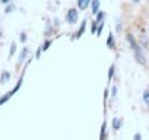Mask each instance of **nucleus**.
Returning a JSON list of instances; mask_svg holds the SVG:
<instances>
[{
    "mask_svg": "<svg viewBox=\"0 0 149 140\" xmlns=\"http://www.w3.org/2000/svg\"><path fill=\"white\" fill-rule=\"evenodd\" d=\"M127 41H129V44L132 45V48H136V47L139 45V44L136 42V40H134V37H133L132 34H129V35H127Z\"/></svg>",
    "mask_w": 149,
    "mask_h": 140,
    "instance_id": "obj_6",
    "label": "nucleus"
},
{
    "mask_svg": "<svg viewBox=\"0 0 149 140\" xmlns=\"http://www.w3.org/2000/svg\"><path fill=\"white\" fill-rule=\"evenodd\" d=\"M105 128H107V123L104 121L102 125H101V133H100V139H101V140H104V139L107 137V134H105Z\"/></svg>",
    "mask_w": 149,
    "mask_h": 140,
    "instance_id": "obj_9",
    "label": "nucleus"
},
{
    "mask_svg": "<svg viewBox=\"0 0 149 140\" xmlns=\"http://www.w3.org/2000/svg\"><path fill=\"white\" fill-rule=\"evenodd\" d=\"M89 3H91V0H78V8L81 10H85L89 6Z\"/></svg>",
    "mask_w": 149,
    "mask_h": 140,
    "instance_id": "obj_5",
    "label": "nucleus"
},
{
    "mask_svg": "<svg viewBox=\"0 0 149 140\" xmlns=\"http://www.w3.org/2000/svg\"><path fill=\"white\" fill-rule=\"evenodd\" d=\"M104 18H105V13L102 10H98V13H97V22H101Z\"/></svg>",
    "mask_w": 149,
    "mask_h": 140,
    "instance_id": "obj_12",
    "label": "nucleus"
},
{
    "mask_svg": "<svg viewBox=\"0 0 149 140\" xmlns=\"http://www.w3.org/2000/svg\"><path fill=\"white\" fill-rule=\"evenodd\" d=\"M133 51H134V54H136V60H137L142 66H145V64H146V58H145V55H143V53H142V50H140V45H137L136 48H133Z\"/></svg>",
    "mask_w": 149,
    "mask_h": 140,
    "instance_id": "obj_2",
    "label": "nucleus"
},
{
    "mask_svg": "<svg viewBox=\"0 0 149 140\" xmlns=\"http://www.w3.org/2000/svg\"><path fill=\"white\" fill-rule=\"evenodd\" d=\"M9 78H10V75H9L8 72H3L2 78H0V82H2V83H6V82L9 80Z\"/></svg>",
    "mask_w": 149,
    "mask_h": 140,
    "instance_id": "obj_11",
    "label": "nucleus"
},
{
    "mask_svg": "<svg viewBox=\"0 0 149 140\" xmlns=\"http://www.w3.org/2000/svg\"><path fill=\"white\" fill-rule=\"evenodd\" d=\"M133 2H139V0H133Z\"/></svg>",
    "mask_w": 149,
    "mask_h": 140,
    "instance_id": "obj_26",
    "label": "nucleus"
},
{
    "mask_svg": "<svg viewBox=\"0 0 149 140\" xmlns=\"http://www.w3.org/2000/svg\"><path fill=\"white\" fill-rule=\"evenodd\" d=\"M116 92H117V88H116V86H113V89H111V95H113V96H116Z\"/></svg>",
    "mask_w": 149,
    "mask_h": 140,
    "instance_id": "obj_21",
    "label": "nucleus"
},
{
    "mask_svg": "<svg viewBox=\"0 0 149 140\" xmlns=\"http://www.w3.org/2000/svg\"><path fill=\"white\" fill-rule=\"evenodd\" d=\"M85 28H86V21H84V22H82V25H81V29L76 32V38H81V37H82V34L85 32Z\"/></svg>",
    "mask_w": 149,
    "mask_h": 140,
    "instance_id": "obj_8",
    "label": "nucleus"
},
{
    "mask_svg": "<svg viewBox=\"0 0 149 140\" xmlns=\"http://www.w3.org/2000/svg\"><path fill=\"white\" fill-rule=\"evenodd\" d=\"M91 13H94V15H97L98 13V10H100V0H91Z\"/></svg>",
    "mask_w": 149,
    "mask_h": 140,
    "instance_id": "obj_3",
    "label": "nucleus"
},
{
    "mask_svg": "<svg viewBox=\"0 0 149 140\" xmlns=\"http://www.w3.org/2000/svg\"><path fill=\"white\" fill-rule=\"evenodd\" d=\"M12 95H13V92H12V91H10V92H9V94H6V95H5V96H2V98H0V105H3V104H5V102H6V101H9V99H10V96H12Z\"/></svg>",
    "mask_w": 149,
    "mask_h": 140,
    "instance_id": "obj_10",
    "label": "nucleus"
},
{
    "mask_svg": "<svg viewBox=\"0 0 149 140\" xmlns=\"http://www.w3.org/2000/svg\"><path fill=\"white\" fill-rule=\"evenodd\" d=\"M114 70H116V67H114V64H111L110 69H108V80H111V78L114 75Z\"/></svg>",
    "mask_w": 149,
    "mask_h": 140,
    "instance_id": "obj_14",
    "label": "nucleus"
},
{
    "mask_svg": "<svg viewBox=\"0 0 149 140\" xmlns=\"http://www.w3.org/2000/svg\"><path fill=\"white\" fill-rule=\"evenodd\" d=\"M13 9H15V6H13V5H9V6L6 8V10H5V12H6V13H10Z\"/></svg>",
    "mask_w": 149,
    "mask_h": 140,
    "instance_id": "obj_19",
    "label": "nucleus"
},
{
    "mask_svg": "<svg viewBox=\"0 0 149 140\" xmlns=\"http://www.w3.org/2000/svg\"><path fill=\"white\" fill-rule=\"evenodd\" d=\"M41 51H42V48H38V51H37V54H35V55H37V58L40 57V54H41Z\"/></svg>",
    "mask_w": 149,
    "mask_h": 140,
    "instance_id": "obj_23",
    "label": "nucleus"
},
{
    "mask_svg": "<svg viewBox=\"0 0 149 140\" xmlns=\"http://www.w3.org/2000/svg\"><path fill=\"white\" fill-rule=\"evenodd\" d=\"M97 25H98V22H97V21H95V22H92V32H94V34H97V28H98Z\"/></svg>",
    "mask_w": 149,
    "mask_h": 140,
    "instance_id": "obj_20",
    "label": "nucleus"
},
{
    "mask_svg": "<svg viewBox=\"0 0 149 140\" xmlns=\"http://www.w3.org/2000/svg\"><path fill=\"white\" fill-rule=\"evenodd\" d=\"M140 139H142L140 134H134V140H140Z\"/></svg>",
    "mask_w": 149,
    "mask_h": 140,
    "instance_id": "obj_24",
    "label": "nucleus"
},
{
    "mask_svg": "<svg viewBox=\"0 0 149 140\" xmlns=\"http://www.w3.org/2000/svg\"><path fill=\"white\" fill-rule=\"evenodd\" d=\"M121 124H123V120H120V118H114L113 120V128L114 130H120Z\"/></svg>",
    "mask_w": 149,
    "mask_h": 140,
    "instance_id": "obj_7",
    "label": "nucleus"
},
{
    "mask_svg": "<svg viewBox=\"0 0 149 140\" xmlns=\"http://www.w3.org/2000/svg\"><path fill=\"white\" fill-rule=\"evenodd\" d=\"M107 47H108V48H114V47H116V42H114V34H113V32L108 34V38H107Z\"/></svg>",
    "mask_w": 149,
    "mask_h": 140,
    "instance_id": "obj_4",
    "label": "nucleus"
},
{
    "mask_svg": "<svg viewBox=\"0 0 149 140\" xmlns=\"http://www.w3.org/2000/svg\"><path fill=\"white\" fill-rule=\"evenodd\" d=\"M0 2H2V3H5V5H8L9 2H12V0H0Z\"/></svg>",
    "mask_w": 149,
    "mask_h": 140,
    "instance_id": "obj_25",
    "label": "nucleus"
},
{
    "mask_svg": "<svg viewBox=\"0 0 149 140\" xmlns=\"http://www.w3.org/2000/svg\"><path fill=\"white\" fill-rule=\"evenodd\" d=\"M15 51H16V44H15V42H12V45H10V53H9V55L12 57V55L15 54Z\"/></svg>",
    "mask_w": 149,
    "mask_h": 140,
    "instance_id": "obj_17",
    "label": "nucleus"
},
{
    "mask_svg": "<svg viewBox=\"0 0 149 140\" xmlns=\"http://www.w3.org/2000/svg\"><path fill=\"white\" fill-rule=\"evenodd\" d=\"M66 21L69 24H74L78 21V10L76 9H69L67 10V15H66Z\"/></svg>",
    "mask_w": 149,
    "mask_h": 140,
    "instance_id": "obj_1",
    "label": "nucleus"
},
{
    "mask_svg": "<svg viewBox=\"0 0 149 140\" xmlns=\"http://www.w3.org/2000/svg\"><path fill=\"white\" fill-rule=\"evenodd\" d=\"M102 28H104V24H100L98 28H97V35H100V34L102 32Z\"/></svg>",
    "mask_w": 149,
    "mask_h": 140,
    "instance_id": "obj_18",
    "label": "nucleus"
},
{
    "mask_svg": "<svg viewBox=\"0 0 149 140\" xmlns=\"http://www.w3.org/2000/svg\"><path fill=\"white\" fill-rule=\"evenodd\" d=\"M51 42H53V41H51V40H47V41H45V42H44V45H42V47H41V48H42V50H44V51H47V50H48V48H50V45H51Z\"/></svg>",
    "mask_w": 149,
    "mask_h": 140,
    "instance_id": "obj_16",
    "label": "nucleus"
},
{
    "mask_svg": "<svg viewBox=\"0 0 149 140\" xmlns=\"http://www.w3.org/2000/svg\"><path fill=\"white\" fill-rule=\"evenodd\" d=\"M143 101H145V104L149 107V91H145V92H143Z\"/></svg>",
    "mask_w": 149,
    "mask_h": 140,
    "instance_id": "obj_15",
    "label": "nucleus"
},
{
    "mask_svg": "<svg viewBox=\"0 0 149 140\" xmlns=\"http://www.w3.org/2000/svg\"><path fill=\"white\" fill-rule=\"evenodd\" d=\"M26 54H28V48H24V50H22V53H21V57H19V63H22V61L25 60Z\"/></svg>",
    "mask_w": 149,
    "mask_h": 140,
    "instance_id": "obj_13",
    "label": "nucleus"
},
{
    "mask_svg": "<svg viewBox=\"0 0 149 140\" xmlns=\"http://www.w3.org/2000/svg\"><path fill=\"white\" fill-rule=\"evenodd\" d=\"M25 40H26V34H21V41L24 42Z\"/></svg>",
    "mask_w": 149,
    "mask_h": 140,
    "instance_id": "obj_22",
    "label": "nucleus"
}]
</instances>
